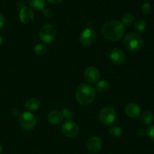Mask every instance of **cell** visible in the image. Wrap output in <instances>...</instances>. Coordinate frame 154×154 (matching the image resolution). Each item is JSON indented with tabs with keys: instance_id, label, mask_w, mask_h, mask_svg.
I'll return each instance as SVG.
<instances>
[{
	"instance_id": "6da1fadb",
	"label": "cell",
	"mask_w": 154,
	"mask_h": 154,
	"mask_svg": "<svg viewBox=\"0 0 154 154\" xmlns=\"http://www.w3.org/2000/svg\"><path fill=\"white\" fill-rule=\"evenodd\" d=\"M102 33L105 39L111 41H117L124 35L125 27L120 21H108L102 27Z\"/></svg>"
},
{
	"instance_id": "7a4b0ae2",
	"label": "cell",
	"mask_w": 154,
	"mask_h": 154,
	"mask_svg": "<svg viewBox=\"0 0 154 154\" xmlns=\"http://www.w3.org/2000/svg\"><path fill=\"white\" fill-rule=\"evenodd\" d=\"M75 97L78 104L82 106H87L91 104L96 98V91L90 85L82 84L77 89Z\"/></svg>"
},
{
	"instance_id": "3957f363",
	"label": "cell",
	"mask_w": 154,
	"mask_h": 154,
	"mask_svg": "<svg viewBox=\"0 0 154 154\" xmlns=\"http://www.w3.org/2000/svg\"><path fill=\"white\" fill-rule=\"evenodd\" d=\"M124 45L129 51L136 52L142 49L144 42L142 37L138 33H130L125 37Z\"/></svg>"
},
{
	"instance_id": "277c9868",
	"label": "cell",
	"mask_w": 154,
	"mask_h": 154,
	"mask_svg": "<svg viewBox=\"0 0 154 154\" xmlns=\"http://www.w3.org/2000/svg\"><path fill=\"white\" fill-rule=\"evenodd\" d=\"M116 112L112 107H105L101 110L99 115V122L105 126H109L115 121Z\"/></svg>"
},
{
	"instance_id": "5b68a950",
	"label": "cell",
	"mask_w": 154,
	"mask_h": 154,
	"mask_svg": "<svg viewBox=\"0 0 154 154\" xmlns=\"http://www.w3.org/2000/svg\"><path fill=\"white\" fill-rule=\"evenodd\" d=\"M41 40L46 44H50L54 41L56 38V29L51 24H45L41 28L39 32Z\"/></svg>"
},
{
	"instance_id": "8992f818",
	"label": "cell",
	"mask_w": 154,
	"mask_h": 154,
	"mask_svg": "<svg viewBox=\"0 0 154 154\" xmlns=\"http://www.w3.org/2000/svg\"><path fill=\"white\" fill-rule=\"evenodd\" d=\"M20 127L24 130H32L36 125V119L34 115L30 112H23L19 118Z\"/></svg>"
},
{
	"instance_id": "52a82bcc",
	"label": "cell",
	"mask_w": 154,
	"mask_h": 154,
	"mask_svg": "<svg viewBox=\"0 0 154 154\" xmlns=\"http://www.w3.org/2000/svg\"><path fill=\"white\" fill-rule=\"evenodd\" d=\"M61 131L65 136L72 138L78 135V132H79V128L75 122L69 120L63 124Z\"/></svg>"
},
{
	"instance_id": "ba28073f",
	"label": "cell",
	"mask_w": 154,
	"mask_h": 154,
	"mask_svg": "<svg viewBox=\"0 0 154 154\" xmlns=\"http://www.w3.org/2000/svg\"><path fill=\"white\" fill-rule=\"evenodd\" d=\"M96 39V33L92 28H87L81 33L80 42L84 46H90L95 42Z\"/></svg>"
},
{
	"instance_id": "9c48e42d",
	"label": "cell",
	"mask_w": 154,
	"mask_h": 154,
	"mask_svg": "<svg viewBox=\"0 0 154 154\" xmlns=\"http://www.w3.org/2000/svg\"><path fill=\"white\" fill-rule=\"evenodd\" d=\"M84 78L88 82L95 83L100 78V72L95 66H89L84 71Z\"/></svg>"
},
{
	"instance_id": "30bf717a",
	"label": "cell",
	"mask_w": 154,
	"mask_h": 154,
	"mask_svg": "<svg viewBox=\"0 0 154 154\" xmlns=\"http://www.w3.org/2000/svg\"><path fill=\"white\" fill-rule=\"evenodd\" d=\"M109 58L111 62L117 65H121L126 61V55L122 50L114 48L110 51Z\"/></svg>"
},
{
	"instance_id": "8fae6325",
	"label": "cell",
	"mask_w": 154,
	"mask_h": 154,
	"mask_svg": "<svg viewBox=\"0 0 154 154\" xmlns=\"http://www.w3.org/2000/svg\"><path fill=\"white\" fill-rule=\"evenodd\" d=\"M87 146L90 152L96 153L102 149V141L100 137H97V136H93L88 140Z\"/></svg>"
},
{
	"instance_id": "7c38bea8",
	"label": "cell",
	"mask_w": 154,
	"mask_h": 154,
	"mask_svg": "<svg viewBox=\"0 0 154 154\" xmlns=\"http://www.w3.org/2000/svg\"><path fill=\"white\" fill-rule=\"evenodd\" d=\"M20 20L24 24L31 23L34 20V13L31 8L28 7H23L20 11Z\"/></svg>"
},
{
	"instance_id": "4fadbf2b",
	"label": "cell",
	"mask_w": 154,
	"mask_h": 154,
	"mask_svg": "<svg viewBox=\"0 0 154 154\" xmlns=\"http://www.w3.org/2000/svg\"><path fill=\"white\" fill-rule=\"evenodd\" d=\"M125 111H126V115H127L129 117L132 118V119H135V118L138 117L141 114V107L136 104H134V103H131L129 104L126 107L125 109Z\"/></svg>"
},
{
	"instance_id": "5bb4252c",
	"label": "cell",
	"mask_w": 154,
	"mask_h": 154,
	"mask_svg": "<svg viewBox=\"0 0 154 154\" xmlns=\"http://www.w3.org/2000/svg\"><path fill=\"white\" fill-rule=\"evenodd\" d=\"M63 117L62 113L57 110H53L50 112L48 115V120L50 123L53 125H59L63 121Z\"/></svg>"
},
{
	"instance_id": "9a60e30c",
	"label": "cell",
	"mask_w": 154,
	"mask_h": 154,
	"mask_svg": "<svg viewBox=\"0 0 154 154\" xmlns=\"http://www.w3.org/2000/svg\"><path fill=\"white\" fill-rule=\"evenodd\" d=\"M41 105L40 100L36 98H31V99L28 100L25 104V108L27 110H30V111H34V110H38Z\"/></svg>"
},
{
	"instance_id": "2e32d148",
	"label": "cell",
	"mask_w": 154,
	"mask_h": 154,
	"mask_svg": "<svg viewBox=\"0 0 154 154\" xmlns=\"http://www.w3.org/2000/svg\"><path fill=\"white\" fill-rule=\"evenodd\" d=\"M29 4L35 10L41 11L45 8V0H28Z\"/></svg>"
},
{
	"instance_id": "e0dca14e",
	"label": "cell",
	"mask_w": 154,
	"mask_h": 154,
	"mask_svg": "<svg viewBox=\"0 0 154 154\" xmlns=\"http://www.w3.org/2000/svg\"><path fill=\"white\" fill-rule=\"evenodd\" d=\"M153 120V114L150 110H146L141 115V122L144 125H150Z\"/></svg>"
},
{
	"instance_id": "ac0fdd59",
	"label": "cell",
	"mask_w": 154,
	"mask_h": 154,
	"mask_svg": "<svg viewBox=\"0 0 154 154\" xmlns=\"http://www.w3.org/2000/svg\"><path fill=\"white\" fill-rule=\"evenodd\" d=\"M135 21V16L132 13H126L122 17V24L125 26H130Z\"/></svg>"
},
{
	"instance_id": "d6986e66",
	"label": "cell",
	"mask_w": 154,
	"mask_h": 154,
	"mask_svg": "<svg viewBox=\"0 0 154 154\" xmlns=\"http://www.w3.org/2000/svg\"><path fill=\"white\" fill-rule=\"evenodd\" d=\"M96 89L99 92H105L108 90L109 88V84L108 82L105 81V80H101V81L98 82L96 86Z\"/></svg>"
},
{
	"instance_id": "ffe728a7",
	"label": "cell",
	"mask_w": 154,
	"mask_h": 154,
	"mask_svg": "<svg viewBox=\"0 0 154 154\" xmlns=\"http://www.w3.org/2000/svg\"><path fill=\"white\" fill-rule=\"evenodd\" d=\"M109 133L111 136L114 137H119L123 134V129L120 126H112L110 128Z\"/></svg>"
},
{
	"instance_id": "44dd1931",
	"label": "cell",
	"mask_w": 154,
	"mask_h": 154,
	"mask_svg": "<svg viewBox=\"0 0 154 154\" xmlns=\"http://www.w3.org/2000/svg\"><path fill=\"white\" fill-rule=\"evenodd\" d=\"M135 30L137 32H142L145 30L146 27H147V23L145 21L142 19L138 20L135 24Z\"/></svg>"
},
{
	"instance_id": "7402d4cb",
	"label": "cell",
	"mask_w": 154,
	"mask_h": 154,
	"mask_svg": "<svg viewBox=\"0 0 154 154\" xmlns=\"http://www.w3.org/2000/svg\"><path fill=\"white\" fill-rule=\"evenodd\" d=\"M47 51H48V48L44 44H38L34 48L35 53L38 55H42V54H45Z\"/></svg>"
},
{
	"instance_id": "603a6c76",
	"label": "cell",
	"mask_w": 154,
	"mask_h": 154,
	"mask_svg": "<svg viewBox=\"0 0 154 154\" xmlns=\"http://www.w3.org/2000/svg\"><path fill=\"white\" fill-rule=\"evenodd\" d=\"M151 5L149 2H144V4L142 5V6H141V11H142V13L144 14H150V12H151Z\"/></svg>"
},
{
	"instance_id": "cb8c5ba5",
	"label": "cell",
	"mask_w": 154,
	"mask_h": 154,
	"mask_svg": "<svg viewBox=\"0 0 154 154\" xmlns=\"http://www.w3.org/2000/svg\"><path fill=\"white\" fill-rule=\"evenodd\" d=\"M62 114H63V117H65L67 119H70L71 118H72V112L69 110V108H64L62 112Z\"/></svg>"
},
{
	"instance_id": "d4e9b609",
	"label": "cell",
	"mask_w": 154,
	"mask_h": 154,
	"mask_svg": "<svg viewBox=\"0 0 154 154\" xmlns=\"http://www.w3.org/2000/svg\"><path fill=\"white\" fill-rule=\"evenodd\" d=\"M146 131H147V134L148 135L149 138L154 141V125L149 127Z\"/></svg>"
},
{
	"instance_id": "484cf974",
	"label": "cell",
	"mask_w": 154,
	"mask_h": 154,
	"mask_svg": "<svg viewBox=\"0 0 154 154\" xmlns=\"http://www.w3.org/2000/svg\"><path fill=\"white\" fill-rule=\"evenodd\" d=\"M42 11H43V14H44V16L45 17V18H51V17H52L53 13H52V11L50 10V9H45V8H44Z\"/></svg>"
},
{
	"instance_id": "4316f807",
	"label": "cell",
	"mask_w": 154,
	"mask_h": 154,
	"mask_svg": "<svg viewBox=\"0 0 154 154\" xmlns=\"http://www.w3.org/2000/svg\"><path fill=\"white\" fill-rule=\"evenodd\" d=\"M137 134H138L140 137H143V136H144L145 134H147V131H146L145 129H144V128H140V129H138V131H137Z\"/></svg>"
},
{
	"instance_id": "83f0119b",
	"label": "cell",
	"mask_w": 154,
	"mask_h": 154,
	"mask_svg": "<svg viewBox=\"0 0 154 154\" xmlns=\"http://www.w3.org/2000/svg\"><path fill=\"white\" fill-rule=\"evenodd\" d=\"M5 20L4 16L0 13V30L3 28L5 26Z\"/></svg>"
},
{
	"instance_id": "f1b7e54d",
	"label": "cell",
	"mask_w": 154,
	"mask_h": 154,
	"mask_svg": "<svg viewBox=\"0 0 154 154\" xmlns=\"http://www.w3.org/2000/svg\"><path fill=\"white\" fill-rule=\"evenodd\" d=\"M47 1L49 2L50 3H51V4L57 5V4H59V3L62 2L63 0H47Z\"/></svg>"
},
{
	"instance_id": "f546056e",
	"label": "cell",
	"mask_w": 154,
	"mask_h": 154,
	"mask_svg": "<svg viewBox=\"0 0 154 154\" xmlns=\"http://www.w3.org/2000/svg\"><path fill=\"white\" fill-rule=\"evenodd\" d=\"M12 113H13V114L14 115V116H18V115H19V113H20L19 109L14 108L13 110V111H12Z\"/></svg>"
},
{
	"instance_id": "4dcf8cb0",
	"label": "cell",
	"mask_w": 154,
	"mask_h": 154,
	"mask_svg": "<svg viewBox=\"0 0 154 154\" xmlns=\"http://www.w3.org/2000/svg\"><path fill=\"white\" fill-rule=\"evenodd\" d=\"M2 37L0 36V45H2Z\"/></svg>"
},
{
	"instance_id": "1f68e13d",
	"label": "cell",
	"mask_w": 154,
	"mask_h": 154,
	"mask_svg": "<svg viewBox=\"0 0 154 154\" xmlns=\"http://www.w3.org/2000/svg\"><path fill=\"white\" fill-rule=\"evenodd\" d=\"M2 145L0 144V154L2 153Z\"/></svg>"
},
{
	"instance_id": "d6a6232c",
	"label": "cell",
	"mask_w": 154,
	"mask_h": 154,
	"mask_svg": "<svg viewBox=\"0 0 154 154\" xmlns=\"http://www.w3.org/2000/svg\"><path fill=\"white\" fill-rule=\"evenodd\" d=\"M144 1H145V2H148V1H150V0H144Z\"/></svg>"
}]
</instances>
